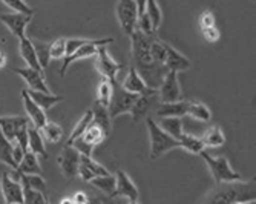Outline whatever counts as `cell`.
<instances>
[{"label": "cell", "mask_w": 256, "mask_h": 204, "mask_svg": "<svg viewBox=\"0 0 256 204\" xmlns=\"http://www.w3.org/2000/svg\"><path fill=\"white\" fill-rule=\"evenodd\" d=\"M201 142H202L204 148H220L226 143V137H224V132L220 126H212L204 132V135L201 137Z\"/></svg>", "instance_id": "cb8c5ba5"}, {"label": "cell", "mask_w": 256, "mask_h": 204, "mask_svg": "<svg viewBox=\"0 0 256 204\" xmlns=\"http://www.w3.org/2000/svg\"><path fill=\"white\" fill-rule=\"evenodd\" d=\"M129 204H138V201H132V202L129 201Z\"/></svg>", "instance_id": "816d5d0a"}, {"label": "cell", "mask_w": 256, "mask_h": 204, "mask_svg": "<svg viewBox=\"0 0 256 204\" xmlns=\"http://www.w3.org/2000/svg\"><path fill=\"white\" fill-rule=\"evenodd\" d=\"M146 124H148V130H149V140H150V158L152 160H156V158L162 156L166 152L181 148V143L174 138L172 135H169L168 132L162 130L158 123L148 117L146 118Z\"/></svg>", "instance_id": "7a4b0ae2"}, {"label": "cell", "mask_w": 256, "mask_h": 204, "mask_svg": "<svg viewBox=\"0 0 256 204\" xmlns=\"http://www.w3.org/2000/svg\"><path fill=\"white\" fill-rule=\"evenodd\" d=\"M2 2L11 8L14 12H20V14H26V16H32L34 10L25 2V0H2Z\"/></svg>", "instance_id": "74e56055"}, {"label": "cell", "mask_w": 256, "mask_h": 204, "mask_svg": "<svg viewBox=\"0 0 256 204\" xmlns=\"http://www.w3.org/2000/svg\"><path fill=\"white\" fill-rule=\"evenodd\" d=\"M135 30L142 31V32H143V34H146V36L156 34V32H154V30H152L150 18L148 17V14H146V12H143V14H140V16H138V20H136V28H135Z\"/></svg>", "instance_id": "f35d334b"}, {"label": "cell", "mask_w": 256, "mask_h": 204, "mask_svg": "<svg viewBox=\"0 0 256 204\" xmlns=\"http://www.w3.org/2000/svg\"><path fill=\"white\" fill-rule=\"evenodd\" d=\"M144 12L148 14V17L150 18V24H152V30L154 32H156V30L161 25V20H162V12L161 8L158 5L156 0H146V8Z\"/></svg>", "instance_id": "1f68e13d"}, {"label": "cell", "mask_w": 256, "mask_h": 204, "mask_svg": "<svg viewBox=\"0 0 256 204\" xmlns=\"http://www.w3.org/2000/svg\"><path fill=\"white\" fill-rule=\"evenodd\" d=\"M34 43L36 46V51H37V57H38V62L42 64L43 70H46V66L50 63V54H48V44H43V43Z\"/></svg>", "instance_id": "b9f144b4"}, {"label": "cell", "mask_w": 256, "mask_h": 204, "mask_svg": "<svg viewBox=\"0 0 256 204\" xmlns=\"http://www.w3.org/2000/svg\"><path fill=\"white\" fill-rule=\"evenodd\" d=\"M0 162L12 168L14 170L17 169V164L14 163V158H12V142H10L5 137L2 130H0Z\"/></svg>", "instance_id": "83f0119b"}, {"label": "cell", "mask_w": 256, "mask_h": 204, "mask_svg": "<svg viewBox=\"0 0 256 204\" xmlns=\"http://www.w3.org/2000/svg\"><path fill=\"white\" fill-rule=\"evenodd\" d=\"M158 97L161 103H174V102H180L181 100V88H180V82H178V72L169 71L162 80V83L160 84V88L156 89Z\"/></svg>", "instance_id": "ba28073f"}, {"label": "cell", "mask_w": 256, "mask_h": 204, "mask_svg": "<svg viewBox=\"0 0 256 204\" xmlns=\"http://www.w3.org/2000/svg\"><path fill=\"white\" fill-rule=\"evenodd\" d=\"M80 163H83L86 168H89V169H90V172L94 174L96 176H100V175H108V174H109V170H108L104 166H102L100 163H97V162H96L92 156L80 155Z\"/></svg>", "instance_id": "8d00e7d4"}, {"label": "cell", "mask_w": 256, "mask_h": 204, "mask_svg": "<svg viewBox=\"0 0 256 204\" xmlns=\"http://www.w3.org/2000/svg\"><path fill=\"white\" fill-rule=\"evenodd\" d=\"M90 110H92V122L97 123L104 130V134L109 135L110 130H112V118H110L109 112H108V108L103 106V104H100L96 100L94 102V106L90 108Z\"/></svg>", "instance_id": "d6986e66"}, {"label": "cell", "mask_w": 256, "mask_h": 204, "mask_svg": "<svg viewBox=\"0 0 256 204\" xmlns=\"http://www.w3.org/2000/svg\"><path fill=\"white\" fill-rule=\"evenodd\" d=\"M138 6L135 0H118L117 4V18L124 34L130 36L136 28L138 20Z\"/></svg>", "instance_id": "8992f818"}, {"label": "cell", "mask_w": 256, "mask_h": 204, "mask_svg": "<svg viewBox=\"0 0 256 204\" xmlns=\"http://www.w3.org/2000/svg\"><path fill=\"white\" fill-rule=\"evenodd\" d=\"M188 108L189 102H174V103H160V108L156 109V117L164 118V117H184L188 116Z\"/></svg>", "instance_id": "ac0fdd59"}, {"label": "cell", "mask_w": 256, "mask_h": 204, "mask_svg": "<svg viewBox=\"0 0 256 204\" xmlns=\"http://www.w3.org/2000/svg\"><path fill=\"white\" fill-rule=\"evenodd\" d=\"M188 116L200 120V122H210L212 118V112L204 103L201 102H189V108H188Z\"/></svg>", "instance_id": "f1b7e54d"}, {"label": "cell", "mask_w": 256, "mask_h": 204, "mask_svg": "<svg viewBox=\"0 0 256 204\" xmlns=\"http://www.w3.org/2000/svg\"><path fill=\"white\" fill-rule=\"evenodd\" d=\"M64 52H66V38L64 37L56 38L52 43L48 44L50 60H60L64 57Z\"/></svg>", "instance_id": "e575fe53"}, {"label": "cell", "mask_w": 256, "mask_h": 204, "mask_svg": "<svg viewBox=\"0 0 256 204\" xmlns=\"http://www.w3.org/2000/svg\"><path fill=\"white\" fill-rule=\"evenodd\" d=\"M112 42H114L112 37H108V38H89V40L83 44V46H80L72 56H69V57H64V58H63V64H62V68H60V76L63 77V76L66 74L69 64H72V63L77 62V60H83V58H89V57H92V56H96L97 51H98V48L108 46V44L112 43Z\"/></svg>", "instance_id": "5b68a950"}, {"label": "cell", "mask_w": 256, "mask_h": 204, "mask_svg": "<svg viewBox=\"0 0 256 204\" xmlns=\"http://www.w3.org/2000/svg\"><path fill=\"white\" fill-rule=\"evenodd\" d=\"M115 180H117V183H115V190H114L112 196H124L130 202L138 201V196H140L138 189H136L134 181L130 180V176L124 170H117V174H115Z\"/></svg>", "instance_id": "7c38bea8"}, {"label": "cell", "mask_w": 256, "mask_h": 204, "mask_svg": "<svg viewBox=\"0 0 256 204\" xmlns=\"http://www.w3.org/2000/svg\"><path fill=\"white\" fill-rule=\"evenodd\" d=\"M72 201H74V204H89V198H88V195H86V194H83V192H77V194H74Z\"/></svg>", "instance_id": "bcb514c9"}, {"label": "cell", "mask_w": 256, "mask_h": 204, "mask_svg": "<svg viewBox=\"0 0 256 204\" xmlns=\"http://www.w3.org/2000/svg\"><path fill=\"white\" fill-rule=\"evenodd\" d=\"M202 31V36H204V38L208 42V43H215V42H218L220 40V30L216 28V25H214V26H208V28H204V30H201Z\"/></svg>", "instance_id": "ee69618b"}, {"label": "cell", "mask_w": 256, "mask_h": 204, "mask_svg": "<svg viewBox=\"0 0 256 204\" xmlns=\"http://www.w3.org/2000/svg\"><path fill=\"white\" fill-rule=\"evenodd\" d=\"M43 138H46L51 143H58L63 138V129L60 124L54 123V122H46L44 126L40 129Z\"/></svg>", "instance_id": "d6a6232c"}, {"label": "cell", "mask_w": 256, "mask_h": 204, "mask_svg": "<svg viewBox=\"0 0 256 204\" xmlns=\"http://www.w3.org/2000/svg\"><path fill=\"white\" fill-rule=\"evenodd\" d=\"M18 51H20L22 58L25 60V63L28 64V68H32V70L44 72V70H43L40 62H38L37 51H36V46H34L32 40H30L28 37H23L20 40V44H18Z\"/></svg>", "instance_id": "e0dca14e"}, {"label": "cell", "mask_w": 256, "mask_h": 204, "mask_svg": "<svg viewBox=\"0 0 256 204\" xmlns=\"http://www.w3.org/2000/svg\"><path fill=\"white\" fill-rule=\"evenodd\" d=\"M6 64V56L0 52V68H4Z\"/></svg>", "instance_id": "c3c4849f"}, {"label": "cell", "mask_w": 256, "mask_h": 204, "mask_svg": "<svg viewBox=\"0 0 256 204\" xmlns=\"http://www.w3.org/2000/svg\"><path fill=\"white\" fill-rule=\"evenodd\" d=\"M12 72L18 74L23 80L26 82L31 90H42V92H51L50 86L46 84L44 72L32 70V68H14Z\"/></svg>", "instance_id": "4fadbf2b"}, {"label": "cell", "mask_w": 256, "mask_h": 204, "mask_svg": "<svg viewBox=\"0 0 256 204\" xmlns=\"http://www.w3.org/2000/svg\"><path fill=\"white\" fill-rule=\"evenodd\" d=\"M22 188H23V204H46V201H48L44 194L34 190L28 186H22Z\"/></svg>", "instance_id": "d590c367"}, {"label": "cell", "mask_w": 256, "mask_h": 204, "mask_svg": "<svg viewBox=\"0 0 256 204\" xmlns=\"http://www.w3.org/2000/svg\"><path fill=\"white\" fill-rule=\"evenodd\" d=\"M28 150L36 154L37 156H43V158L48 156L46 148H44L43 135H42L40 129H37L34 126H28Z\"/></svg>", "instance_id": "44dd1931"}, {"label": "cell", "mask_w": 256, "mask_h": 204, "mask_svg": "<svg viewBox=\"0 0 256 204\" xmlns=\"http://www.w3.org/2000/svg\"><path fill=\"white\" fill-rule=\"evenodd\" d=\"M60 204H74L72 196H71V198H68V196H66V198H63V200L60 201Z\"/></svg>", "instance_id": "681fc988"}, {"label": "cell", "mask_w": 256, "mask_h": 204, "mask_svg": "<svg viewBox=\"0 0 256 204\" xmlns=\"http://www.w3.org/2000/svg\"><path fill=\"white\" fill-rule=\"evenodd\" d=\"M26 92H28V96L31 97V100H32L37 106H40L44 112L48 110V109H51L52 106H56L57 103H60V102L63 100L62 96H54V94H51V92H42V90H31V89H26Z\"/></svg>", "instance_id": "ffe728a7"}, {"label": "cell", "mask_w": 256, "mask_h": 204, "mask_svg": "<svg viewBox=\"0 0 256 204\" xmlns=\"http://www.w3.org/2000/svg\"><path fill=\"white\" fill-rule=\"evenodd\" d=\"M16 172L26 174V175H42V166L38 163V156L32 152H25L22 162L18 163Z\"/></svg>", "instance_id": "603a6c76"}, {"label": "cell", "mask_w": 256, "mask_h": 204, "mask_svg": "<svg viewBox=\"0 0 256 204\" xmlns=\"http://www.w3.org/2000/svg\"><path fill=\"white\" fill-rule=\"evenodd\" d=\"M254 181H234V183H218L208 192L201 204H234L254 201Z\"/></svg>", "instance_id": "6da1fadb"}, {"label": "cell", "mask_w": 256, "mask_h": 204, "mask_svg": "<svg viewBox=\"0 0 256 204\" xmlns=\"http://www.w3.org/2000/svg\"><path fill=\"white\" fill-rule=\"evenodd\" d=\"M26 123H28V118L25 117H0V130H2V134L10 142L14 143L16 132L18 130L20 126Z\"/></svg>", "instance_id": "7402d4cb"}, {"label": "cell", "mask_w": 256, "mask_h": 204, "mask_svg": "<svg viewBox=\"0 0 256 204\" xmlns=\"http://www.w3.org/2000/svg\"><path fill=\"white\" fill-rule=\"evenodd\" d=\"M135 2H136V6H138V12L143 14L144 8H146V0H135Z\"/></svg>", "instance_id": "7dc6e473"}, {"label": "cell", "mask_w": 256, "mask_h": 204, "mask_svg": "<svg viewBox=\"0 0 256 204\" xmlns=\"http://www.w3.org/2000/svg\"><path fill=\"white\" fill-rule=\"evenodd\" d=\"M23 155H25V150H23L17 143H12V158H14V163L18 166V163L22 162Z\"/></svg>", "instance_id": "f6af8a7d"}, {"label": "cell", "mask_w": 256, "mask_h": 204, "mask_svg": "<svg viewBox=\"0 0 256 204\" xmlns=\"http://www.w3.org/2000/svg\"><path fill=\"white\" fill-rule=\"evenodd\" d=\"M136 98H138L136 94L128 92L126 89L122 88V84L118 82L115 83L114 89H112V97H110V102L108 106V112H109L110 118L114 120L115 117H118L122 114H129Z\"/></svg>", "instance_id": "277c9868"}, {"label": "cell", "mask_w": 256, "mask_h": 204, "mask_svg": "<svg viewBox=\"0 0 256 204\" xmlns=\"http://www.w3.org/2000/svg\"><path fill=\"white\" fill-rule=\"evenodd\" d=\"M164 66L168 68V71H174V72H182L190 70L192 62L182 56L180 51H176L174 46L166 43V58H164Z\"/></svg>", "instance_id": "5bb4252c"}, {"label": "cell", "mask_w": 256, "mask_h": 204, "mask_svg": "<svg viewBox=\"0 0 256 204\" xmlns=\"http://www.w3.org/2000/svg\"><path fill=\"white\" fill-rule=\"evenodd\" d=\"M215 25V16L210 10H206L200 14V28H208V26H214Z\"/></svg>", "instance_id": "7bdbcfd3"}, {"label": "cell", "mask_w": 256, "mask_h": 204, "mask_svg": "<svg viewBox=\"0 0 256 204\" xmlns=\"http://www.w3.org/2000/svg\"><path fill=\"white\" fill-rule=\"evenodd\" d=\"M89 183L100 189L102 192H104L106 195H110L114 194L115 190V183H117V180H115V175L112 174H108V175H100V176H96V178H92Z\"/></svg>", "instance_id": "4316f807"}, {"label": "cell", "mask_w": 256, "mask_h": 204, "mask_svg": "<svg viewBox=\"0 0 256 204\" xmlns=\"http://www.w3.org/2000/svg\"><path fill=\"white\" fill-rule=\"evenodd\" d=\"M96 57H97V70H98V72H100L104 78H108L112 84L117 83V74L120 72V70H122V66H123V64L118 63V62H115V60L110 57V54L108 52L106 46L98 48Z\"/></svg>", "instance_id": "9c48e42d"}, {"label": "cell", "mask_w": 256, "mask_h": 204, "mask_svg": "<svg viewBox=\"0 0 256 204\" xmlns=\"http://www.w3.org/2000/svg\"><path fill=\"white\" fill-rule=\"evenodd\" d=\"M32 20V16L20 14V12H0V22L11 31L12 36H16L18 40L26 37V26Z\"/></svg>", "instance_id": "30bf717a"}, {"label": "cell", "mask_w": 256, "mask_h": 204, "mask_svg": "<svg viewBox=\"0 0 256 204\" xmlns=\"http://www.w3.org/2000/svg\"><path fill=\"white\" fill-rule=\"evenodd\" d=\"M201 158L206 162L208 170H210L214 180L218 183H234V181H242L241 175L234 170V168L230 166V162L226 156H215L212 154H208L206 149L200 152Z\"/></svg>", "instance_id": "3957f363"}, {"label": "cell", "mask_w": 256, "mask_h": 204, "mask_svg": "<svg viewBox=\"0 0 256 204\" xmlns=\"http://www.w3.org/2000/svg\"><path fill=\"white\" fill-rule=\"evenodd\" d=\"M122 88L126 89L128 92L136 94V96H143V94H156L155 89H150L146 86V83L143 82V78L140 77V74L136 72V70L134 66H130V70L128 71V76L124 78V82L122 83Z\"/></svg>", "instance_id": "9a60e30c"}, {"label": "cell", "mask_w": 256, "mask_h": 204, "mask_svg": "<svg viewBox=\"0 0 256 204\" xmlns=\"http://www.w3.org/2000/svg\"><path fill=\"white\" fill-rule=\"evenodd\" d=\"M14 143H17L23 150L28 152V123L18 128V130L16 132Z\"/></svg>", "instance_id": "ab89813d"}, {"label": "cell", "mask_w": 256, "mask_h": 204, "mask_svg": "<svg viewBox=\"0 0 256 204\" xmlns=\"http://www.w3.org/2000/svg\"><path fill=\"white\" fill-rule=\"evenodd\" d=\"M88 40H89V38H80V37L66 38V52H64V57L72 56L80 46H83V44H84ZM64 57H63V58H64Z\"/></svg>", "instance_id": "60d3db41"}, {"label": "cell", "mask_w": 256, "mask_h": 204, "mask_svg": "<svg viewBox=\"0 0 256 204\" xmlns=\"http://www.w3.org/2000/svg\"><path fill=\"white\" fill-rule=\"evenodd\" d=\"M46 204H51V202H50V201H46Z\"/></svg>", "instance_id": "f5cc1de1"}, {"label": "cell", "mask_w": 256, "mask_h": 204, "mask_svg": "<svg viewBox=\"0 0 256 204\" xmlns=\"http://www.w3.org/2000/svg\"><path fill=\"white\" fill-rule=\"evenodd\" d=\"M5 204H6V202H5Z\"/></svg>", "instance_id": "db71d44e"}, {"label": "cell", "mask_w": 256, "mask_h": 204, "mask_svg": "<svg viewBox=\"0 0 256 204\" xmlns=\"http://www.w3.org/2000/svg\"><path fill=\"white\" fill-rule=\"evenodd\" d=\"M0 189L6 204H23V188L18 180L12 178L11 174H4L0 178Z\"/></svg>", "instance_id": "8fae6325"}, {"label": "cell", "mask_w": 256, "mask_h": 204, "mask_svg": "<svg viewBox=\"0 0 256 204\" xmlns=\"http://www.w3.org/2000/svg\"><path fill=\"white\" fill-rule=\"evenodd\" d=\"M78 164H80V152L71 144H64L58 155V166L63 176L68 180H72L74 176H77Z\"/></svg>", "instance_id": "52a82bcc"}, {"label": "cell", "mask_w": 256, "mask_h": 204, "mask_svg": "<svg viewBox=\"0 0 256 204\" xmlns=\"http://www.w3.org/2000/svg\"><path fill=\"white\" fill-rule=\"evenodd\" d=\"M112 89H114V84L108 80V78H102L100 84H98V94H97V102L103 106H109V102H110V97H112Z\"/></svg>", "instance_id": "836d02e7"}, {"label": "cell", "mask_w": 256, "mask_h": 204, "mask_svg": "<svg viewBox=\"0 0 256 204\" xmlns=\"http://www.w3.org/2000/svg\"><path fill=\"white\" fill-rule=\"evenodd\" d=\"M234 204H254V201H247V202H234Z\"/></svg>", "instance_id": "f907efd6"}, {"label": "cell", "mask_w": 256, "mask_h": 204, "mask_svg": "<svg viewBox=\"0 0 256 204\" xmlns=\"http://www.w3.org/2000/svg\"><path fill=\"white\" fill-rule=\"evenodd\" d=\"M22 100H23V106H25V110L28 114V118L32 122V126L37 129H42L44 126V123L48 122V118H46V112L31 100V97L26 92V89L22 90Z\"/></svg>", "instance_id": "2e32d148"}, {"label": "cell", "mask_w": 256, "mask_h": 204, "mask_svg": "<svg viewBox=\"0 0 256 204\" xmlns=\"http://www.w3.org/2000/svg\"><path fill=\"white\" fill-rule=\"evenodd\" d=\"M155 96L156 94H143V96H138V98L135 100V103H134V106H132V109L129 112V114L132 116V118L135 122L148 114V109L150 108V100Z\"/></svg>", "instance_id": "484cf974"}, {"label": "cell", "mask_w": 256, "mask_h": 204, "mask_svg": "<svg viewBox=\"0 0 256 204\" xmlns=\"http://www.w3.org/2000/svg\"><path fill=\"white\" fill-rule=\"evenodd\" d=\"M178 142L181 143V149H186V150H189L192 154L200 155V152L206 149L201 138L195 137V135H190V134H186V132H182V135L180 137Z\"/></svg>", "instance_id": "4dcf8cb0"}, {"label": "cell", "mask_w": 256, "mask_h": 204, "mask_svg": "<svg viewBox=\"0 0 256 204\" xmlns=\"http://www.w3.org/2000/svg\"><path fill=\"white\" fill-rule=\"evenodd\" d=\"M90 122H92V110L88 109V110L84 112V114L82 116V118L77 122V124L74 126V129H72L71 135H69V138H68L66 144H72L77 138H80L82 135H83V132L86 130V128L90 124Z\"/></svg>", "instance_id": "f546056e"}, {"label": "cell", "mask_w": 256, "mask_h": 204, "mask_svg": "<svg viewBox=\"0 0 256 204\" xmlns=\"http://www.w3.org/2000/svg\"><path fill=\"white\" fill-rule=\"evenodd\" d=\"M158 126L164 130V132H168L169 135H172L174 138H176V140H180V137L182 135V122H181V118H178V117H164V118H160V122H158Z\"/></svg>", "instance_id": "d4e9b609"}]
</instances>
